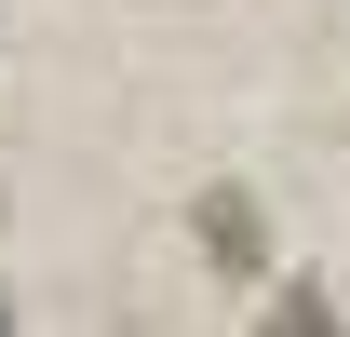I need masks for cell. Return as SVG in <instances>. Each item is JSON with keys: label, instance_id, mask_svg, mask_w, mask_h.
Returning a JSON list of instances; mask_svg holds the SVG:
<instances>
[{"label": "cell", "instance_id": "1", "mask_svg": "<svg viewBox=\"0 0 350 337\" xmlns=\"http://www.w3.org/2000/svg\"><path fill=\"white\" fill-rule=\"evenodd\" d=\"M189 229H202V256H216L229 284H243V270H269V216L243 203V189H202V216H189Z\"/></svg>", "mask_w": 350, "mask_h": 337}, {"label": "cell", "instance_id": "2", "mask_svg": "<svg viewBox=\"0 0 350 337\" xmlns=\"http://www.w3.org/2000/svg\"><path fill=\"white\" fill-rule=\"evenodd\" d=\"M256 337H350V324H337V297H323V284H269Z\"/></svg>", "mask_w": 350, "mask_h": 337}, {"label": "cell", "instance_id": "3", "mask_svg": "<svg viewBox=\"0 0 350 337\" xmlns=\"http://www.w3.org/2000/svg\"><path fill=\"white\" fill-rule=\"evenodd\" d=\"M0 337H14V284H0Z\"/></svg>", "mask_w": 350, "mask_h": 337}]
</instances>
